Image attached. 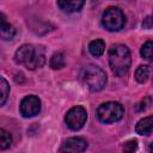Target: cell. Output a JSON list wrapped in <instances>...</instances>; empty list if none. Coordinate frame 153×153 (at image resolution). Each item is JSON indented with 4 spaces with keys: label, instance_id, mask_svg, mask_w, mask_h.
Wrapping results in <instances>:
<instances>
[{
    "label": "cell",
    "instance_id": "cell-15",
    "mask_svg": "<svg viewBox=\"0 0 153 153\" xmlns=\"http://www.w3.org/2000/svg\"><path fill=\"white\" fill-rule=\"evenodd\" d=\"M141 56L149 62H153V41L146 42L141 48Z\"/></svg>",
    "mask_w": 153,
    "mask_h": 153
},
{
    "label": "cell",
    "instance_id": "cell-11",
    "mask_svg": "<svg viewBox=\"0 0 153 153\" xmlns=\"http://www.w3.org/2000/svg\"><path fill=\"white\" fill-rule=\"evenodd\" d=\"M84 1H57V6L67 13H72V12H76L80 11V8L84 6Z\"/></svg>",
    "mask_w": 153,
    "mask_h": 153
},
{
    "label": "cell",
    "instance_id": "cell-17",
    "mask_svg": "<svg viewBox=\"0 0 153 153\" xmlns=\"http://www.w3.org/2000/svg\"><path fill=\"white\" fill-rule=\"evenodd\" d=\"M0 91H1V100H0V104L4 105L7 97H8V93H10V86L6 81V79L4 76L0 78Z\"/></svg>",
    "mask_w": 153,
    "mask_h": 153
},
{
    "label": "cell",
    "instance_id": "cell-18",
    "mask_svg": "<svg viewBox=\"0 0 153 153\" xmlns=\"http://www.w3.org/2000/svg\"><path fill=\"white\" fill-rule=\"evenodd\" d=\"M136 149H137L136 140H129L123 145V153H136Z\"/></svg>",
    "mask_w": 153,
    "mask_h": 153
},
{
    "label": "cell",
    "instance_id": "cell-8",
    "mask_svg": "<svg viewBox=\"0 0 153 153\" xmlns=\"http://www.w3.org/2000/svg\"><path fill=\"white\" fill-rule=\"evenodd\" d=\"M87 148V141L84 137H69L65 141V143L61 147L62 153H81L86 151Z\"/></svg>",
    "mask_w": 153,
    "mask_h": 153
},
{
    "label": "cell",
    "instance_id": "cell-7",
    "mask_svg": "<svg viewBox=\"0 0 153 153\" xmlns=\"http://www.w3.org/2000/svg\"><path fill=\"white\" fill-rule=\"evenodd\" d=\"M20 114L24 117H32L41 111V100L38 97L31 94L23 98L20 102Z\"/></svg>",
    "mask_w": 153,
    "mask_h": 153
},
{
    "label": "cell",
    "instance_id": "cell-6",
    "mask_svg": "<svg viewBox=\"0 0 153 153\" xmlns=\"http://www.w3.org/2000/svg\"><path fill=\"white\" fill-rule=\"evenodd\" d=\"M86 120H87V112L82 106L79 105L73 106L71 110H68V112L65 116L66 124L72 130H79L80 128H82Z\"/></svg>",
    "mask_w": 153,
    "mask_h": 153
},
{
    "label": "cell",
    "instance_id": "cell-14",
    "mask_svg": "<svg viewBox=\"0 0 153 153\" xmlns=\"http://www.w3.org/2000/svg\"><path fill=\"white\" fill-rule=\"evenodd\" d=\"M65 56L62 53H55L50 59V67L53 69H60L65 67Z\"/></svg>",
    "mask_w": 153,
    "mask_h": 153
},
{
    "label": "cell",
    "instance_id": "cell-19",
    "mask_svg": "<svg viewBox=\"0 0 153 153\" xmlns=\"http://www.w3.org/2000/svg\"><path fill=\"white\" fill-rule=\"evenodd\" d=\"M147 102H151V99H149V98H145L143 100H141V102L136 105V111H143V110L148 106Z\"/></svg>",
    "mask_w": 153,
    "mask_h": 153
},
{
    "label": "cell",
    "instance_id": "cell-2",
    "mask_svg": "<svg viewBox=\"0 0 153 153\" xmlns=\"http://www.w3.org/2000/svg\"><path fill=\"white\" fill-rule=\"evenodd\" d=\"M14 60L17 63L24 65L27 69H35L44 65L45 56L42 49L35 48L30 44H24L16 51Z\"/></svg>",
    "mask_w": 153,
    "mask_h": 153
},
{
    "label": "cell",
    "instance_id": "cell-12",
    "mask_svg": "<svg viewBox=\"0 0 153 153\" xmlns=\"http://www.w3.org/2000/svg\"><path fill=\"white\" fill-rule=\"evenodd\" d=\"M104 49H105V43H104V41H102V39H94V41H92V42L88 44V50H90V53H91L93 56H96V57L103 55Z\"/></svg>",
    "mask_w": 153,
    "mask_h": 153
},
{
    "label": "cell",
    "instance_id": "cell-5",
    "mask_svg": "<svg viewBox=\"0 0 153 153\" xmlns=\"http://www.w3.org/2000/svg\"><path fill=\"white\" fill-rule=\"evenodd\" d=\"M103 26L109 31H118L126 24V17L123 12L117 7H109L105 10L102 17Z\"/></svg>",
    "mask_w": 153,
    "mask_h": 153
},
{
    "label": "cell",
    "instance_id": "cell-13",
    "mask_svg": "<svg viewBox=\"0 0 153 153\" xmlns=\"http://www.w3.org/2000/svg\"><path fill=\"white\" fill-rule=\"evenodd\" d=\"M148 76H149V68H148V66H139L136 68V71H135V79H136L137 82L142 84V82L147 81Z\"/></svg>",
    "mask_w": 153,
    "mask_h": 153
},
{
    "label": "cell",
    "instance_id": "cell-4",
    "mask_svg": "<svg viewBox=\"0 0 153 153\" xmlns=\"http://www.w3.org/2000/svg\"><path fill=\"white\" fill-rule=\"evenodd\" d=\"M124 115L123 106L117 102H106L97 109V117L103 123H114L120 121Z\"/></svg>",
    "mask_w": 153,
    "mask_h": 153
},
{
    "label": "cell",
    "instance_id": "cell-9",
    "mask_svg": "<svg viewBox=\"0 0 153 153\" xmlns=\"http://www.w3.org/2000/svg\"><path fill=\"white\" fill-rule=\"evenodd\" d=\"M135 131L140 135H149L153 133V115L140 120L135 126Z\"/></svg>",
    "mask_w": 153,
    "mask_h": 153
},
{
    "label": "cell",
    "instance_id": "cell-16",
    "mask_svg": "<svg viewBox=\"0 0 153 153\" xmlns=\"http://www.w3.org/2000/svg\"><path fill=\"white\" fill-rule=\"evenodd\" d=\"M12 143V136L8 131H6L5 129H0V148L4 151L6 148H8Z\"/></svg>",
    "mask_w": 153,
    "mask_h": 153
},
{
    "label": "cell",
    "instance_id": "cell-1",
    "mask_svg": "<svg viewBox=\"0 0 153 153\" xmlns=\"http://www.w3.org/2000/svg\"><path fill=\"white\" fill-rule=\"evenodd\" d=\"M131 63L130 51L123 44H115L109 50V65L117 76H124Z\"/></svg>",
    "mask_w": 153,
    "mask_h": 153
},
{
    "label": "cell",
    "instance_id": "cell-20",
    "mask_svg": "<svg viewBox=\"0 0 153 153\" xmlns=\"http://www.w3.org/2000/svg\"><path fill=\"white\" fill-rule=\"evenodd\" d=\"M148 149H149V153H153V142H151V143H149Z\"/></svg>",
    "mask_w": 153,
    "mask_h": 153
},
{
    "label": "cell",
    "instance_id": "cell-3",
    "mask_svg": "<svg viewBox=\"0 0 153 153\" xmlns=\"http://www.w3.org/2000/svg\"><path fill=\"white\" fill-rule=\"evenodd\" d=\"M81 79L84 84L93 92L100 91L106 84L105 72L94 65H88L81 71Z\"/></svg>",
    "mask_w": 153,
    "mask_h": 153
},
{
    "label": "cell",
    "instance_id": "cell-10",
    "mask_svg": "<svg viewBox=\"0 0 153 153\" xmlns=\"http://www.w3.org/2000/svg\"><path fill=\"white\" fill-rule=\"evenodd\" d=\"M0 17L2 18L1 19V23H0V37H1V39H4V41L12 39L14 37V35H16L14 27L5 20L4 14H0Z\"/></svg>",
    "mask_w": 153,
    "mask_h": 153
}]
</instances>
